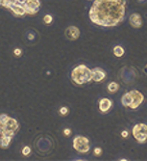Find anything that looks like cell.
Instances as JSON below:
<instances>
[{"label": "cell", "instance_id": "21", "mask_svg": "<svg viewBox=\"0 0 147 161\" xmlns=\"http://www.w3.org/2000/svg\"><path fill=\"white\" fill-rule=\"evenodd\" d=\"M93 153L95 156H100L101 154H102V149L101 148H95L93 149Z\"/></svg>", "mask_w": 147, "mask_h": 161}, {"label": "cell", "instance_id": "6", "mask_svg": "<svg viewBox=\"0 0 147 161\" xmlns=\"http://www.w3.org/2000/svg\"><path fill=\"white\" fill-rule=\"evenodd\" d=\"M23 7L26 11V15H36L40 8V1L39 0H30Z\"/></svg>", "mask_w": 147, "mask_h": 161}, {"label": "cell", "instance_id": "16", "mask_svg": "<svg viewBox=\"0 0 147 161\" xmlns=\"http://www.w3.org/2000/svg\"><path fill=\"white\" fill-rule=\"evenodd\" d=\"M107 90H108V93L110 94H115L119 90V84L116 82H111L107 86Z\"/></svg>", "mask_w": 147, "mask_h": 161}, {"label": "cell", "instance_id": "10", "mask_svg": "<svg viewBox=\"0 0 147 161\" xmlns=\"http://www.w3.org/2000/svg\"><path fill=\"white\" fill-rule=\"evenodd\" d=\"M106 71L101 68H94L91 70V78L94 82H101L106 78Z\"/></svg>", "mask_w": 147, "mask_h": 161}, {"label": "cell", "instance_id": "13", "mask_svg": "<svg viewBox=\"0 0 147 161\" xmlns=\"http://www.w3.org/2000/svg\"><path fill=\"white\" fill-rule=\"evenodd\" d=\"M29 1H30V0H3L1 6L8 8L11 4H17V5H20V6H24V5Z\"/></svg>", "mask_w": 147, "mask_h": 161}, {"label": "cell", "instance_id": "23", "mask_svg": "<svg viewBox=\"0 0 147 161\" xmlns=\"http://www.w3.org/2000/svg\"><path fill=\"white\" fill-rule=\"evenodd\" d=\"M63 134H65V136L68 137L69 135L71 134V129L70 128H65L63 129Z\"/></svg>", "mask_w": 147, "mask_h": 161}, {"label": "cell", "instance_id": "26", "mask_svg": "<svg viewBox=\"0 0 147 161\" xmlns=\"http://www.w3.org/2000/svg\"><path fill=\"white\" fill-rule=\"evenodd\" d=\"M140 2H144V1H146V0H138Z\"/></svg>", "mask_w": 147, "mask_h": 161}, {"label": "cell", "instance_id": "19", "mask_svg": "<svg viewBox=\"0 0 147 161\" xmlns=\"http://www.w3.org/2000/svg\"><path fill=\"white\" fill-rule=\"evenodd\" d=\"M43 21H44L45 24H51L52 22H53V16H52L51 15H45L44 18H43Z\"/></svg>", "mask_w": 147, "mask_h": 161}, {"label": "cell", "instance_id": "7", "mask_svg": "<svg viewBox=\"0 0 147 161\" xmlns=\"http://www.w3.org/2000/svg\"><path fill=\"white\" fill-rule=\"evenodd\" d=\"M130 93H131L132 97H133V102H132L131 106H130V108L131 109H137L138 106L143 102L144 96H143V94H141L140 92L137 91V90L130 91Z\"/></svg>", "mask_w": 147, "mask_h": 161}, {"label": "cell", "instance_id": "1", "mask_svg": "<svg viewBox=\"0 0 147 161\" xmlns=\"http://www.w3.org/2000/svg\"><path fill=\"white\" fill-rule=\"evenodd\" d=\"M125 16V0H94L88 12L91 21L101 27L117 26Z\"/></svg>", "mask_w": 147, "mask_h": 161}, {"label": "cell", "instance_id": "15", "mask_svg": "<svg viewBox=\"0 0 147 161\" xmlns=\"http://www.w3.org/2000/svg\"><path fill=\"white\" fill-rule=\"evenodd\" d=\"M12 140H13V137L11 136H0V148L7 149L10 146Z\"/></svg>", "mask_w": 147, "mask_h": 161}, {"label": "cell", "instance_id": "9", "mask_svg": "<svg viewBox=\"0 0 147 161\" xmlns=\"http://www.w3.org/2000/svg\"><path fill=\"white\" fill-rule=\"evenodd\" d=\"M129 22H130V25H131L132 27L135 28V29H140V28L142 27V25H143L142 18H141V16L140 14H137V13L132 14V15L129 16Z\"/></svg>", "mask_w": 147, "mask_h": 161}, {"label": "cell", "instance_id": "12", "mask_svg": "<svg viewBox=\"0 0 147 161\" xmlns=\"http://www.w3.org/2000/svg\"><path fill=\"white\" fill-rule=\"evenodd\" d=\"M112 101L109 99H101L99 100V110L102 113H107L108 111H110V109L112 108Z\"/></svg>", "mask_w": 147, "mask_h": 161}, {"label": "cell", "instance_id": "22", "mask_svg": "<svg viewBox=\"0 0 147 161\" xmlns=\"http://www.w3.org/2000/svg\"><path fill=\"white\" fill-rule=\"evenodd\" d=\"M14 55H16V57L21 56V54H22V50L20 49V48H16V49L14 50Z\"/></svg>", "mask_w": 147, "mask_h": 161}, {"label": "cell", "instance_id": "2", "mask_svg": "<svg viewBox=\"0 0 147 161\" xmlns=\"http://www.w3.org/2000/svg\"><path fill=\"white\" fill-rule=\"evenodd\" d=\"M18 130L19 123L16 119L7 114H0V136L14 137Z\"/></svg>", "mask_w": 147, "mask_h": 161}, {"label": "cell", "instance_id": "20", "mask_svg": "<svg viewBox=\"0 0 147 161\" xmlns=\"http://www.w3.org/2000/svg\"><path fill=\"white\" fill-rule=\"evenodd\" d=\"M30 153H31V148L28 146H25L24 148L22 149V154L24 155V156H28Z\"/></svg>", "mask_w": 147, "mask_h": 161}, {"label": "cell", "instance_id": "17", "mask_svg": "<svg viewBox=\"0 0 147 161\" xmlns=\"http://www.w3.org/2000/svg\"><path fill=\"white\" fill-rule=\"evenodd\" d=\"M112 52H114V56L116 57H122L124 55V53H125V50H124V48L122 47H120V45H115L114 47V50H112Z\"/></svg>", "mask_w": 147, "mask_h": 161}, {"label": "cell", "instance_id": "25", "mask_svg": "<svg viewBox=\"0 0 147 161\" xmlns=\"http://www.w3.org/2000/svg\"><path fill=\"white\" fill-rule=\"evenodd\" d=\"M143 71H144V73H147V64L145 65V67H144Z\"/></svg>", "mask_w": 147, "mask_h": 161}, {"label": "cell", "instance_id": "27", "mask_svg": "<svg viewBox=\"0 0 147 161\" xmlns=\"http://www.w3.org/2000/svg\"><path fill=\"white\" fill-rule=\"evenodd\" d=\"M2 1H3V0H0V6L2 5Z\"/></svg>", "mask_w": 147, "mask_h": 161}, {"label": "cell", "instance_id": "5", "mask_svg": "<svg viewBox=\"0 0 147 161\" xmlns=\"http://www.w3.org/2000/svg\"><path fill=\"white\" fill-rule=\"evenodd\" d=\"M133 136L140 144H144L147 141V125L146 123H137L132 130Z\"/></svg>", "mask_w": 147, "mask_h": 161}, {"label": "cell", "instance_id": "24", "mask_svg": "<svg viewBox=\"0 0 147 161\" xmlns=\"http://www.w3.org/2000/svg\"><path fill=\"white\" fill-rule=\"evenodd\" d=\"M121 136H122V138H127L129 136V132L127 130H123L121 132Z\"/></svg>", "mask_w": 147, "mask_h": 161}, {"label": "cell", "instance_id": "14", "mask_svg": "<svg viewBox=\"0 0 147 161\" xmlns=\"http://www.w3.org/2000/svg\"><path fill=\"white\" fill-rule=\"evenodd\" d=\"M133 102V97L130 92H128V93H125L122 96V97H121V104H122L124 107H129L131 106Z\"/></svg>", "mask_w": 147, "mask_h": 161}, {"label": "cell", "instance_id": "11", "mask_svg": "<svg viewBox=\"0 0 147 161\" xmlns=\"http://www.w3.org/2000/svg\"><path fill=\"white\" fill-rule=\"evenodd\" d=\"M7 9H9L12 13L14 14V16H24L26 15V11L23 8V6H20V5L17 4H11Z\"/></svg>", "mask_w": 147, "mask_h": 161}, {"label": "cell", "instance_id": "4", "mask_svg": "<svg viewBox=\"0 0 147 161\" xmlns=\"http://www.w3.org/2000/svg\"><path fill=\"white\" fill-rule=\"evenodd\" d=\"M73 148L75 151L80 153H88L91 149L89 140L85 136L77 135L73 139Z\"/></svg>", "mask_w": 147, "mask_h": 161}, {"label": "cell", "instance_id": "8", "mask_svg": "<svg viewBox=\"0 0 147 161\" xmlns=\"http://www.w3.org/2000/svg\"><path fill=\"white\" fill-rule=\"evenodd\" d=\"M80 29L76 26H68L65 31V35L66 39L69 41H76L80 37Z\"/></svg>", "mask_w": 147, "mask_h": 161}, {"label": "cell", "instance_id": "18", "mask_svg": "<svg viewBox=\"0 0 147 161\" xmlns=\"http://www.w3.org/2000/svg\"><path fill=\"white\" fill-rule=\"evenodd\" d=\"M68 113H69V109L67 106H62V107L60 108L59 114L61 116H66V115H68Z\"/></svg>", "mask_w": 147, "mask_h": 161}, {"label": "cell", "instance_id": "3", "mask_svg": "<svg viewBox=\"0 0 147 161\" xmlns=\"http://www.w3.org/2000/svg\"><path fill=\"white\" fill-rule=\"evenodd\" d=\"M71 79L76 85H85L91 82V70L86 65H78L71 71Z\"/></svg>", "mask_w": 147, "mask_h": 161}]
</instances>
